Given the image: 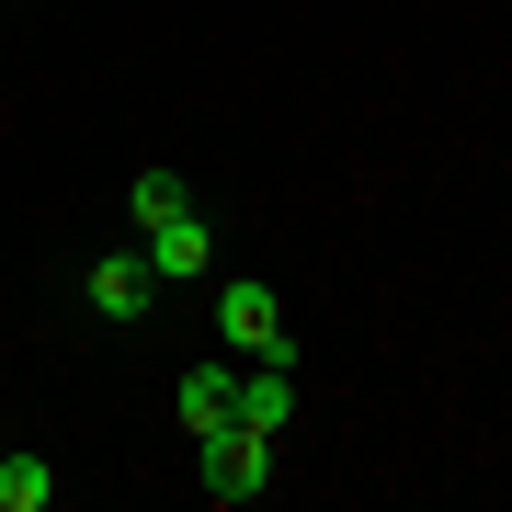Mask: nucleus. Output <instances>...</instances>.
<instances>
[{"instance_id": "1", "label": "nucleus", "mask_w": 512, "mask_h": 512, "mask_svg": "<svg viewBox=\"0 0 512 512\" xmlns=\"http://www.w3.org/2000/svg\"><path fill=\"white\" fill-rule=\"evenodd\" d=\"M194 467H205V501H251L262 478H274V433L217 421V433H194Z\"/></svg>"}, {"instance_id": "2", "label": "nucleus", "mask_w": 512, "mask_h": 512, "mask_svg": "<svg viewBox=\"0 0 512 512\" xmlns=\"http://www.w3.org/2000/svg\"><path fill=\"white\" fill-rule=\"evenodd\" d=\"M217 342L251 365V353H296L285 342V308H274V285H217Z\"/></svg>"}, {"instance_id": "3", "label": "nucleus", "mask_w": 512, "mask_h": 512, "mask_svg": "<svg viewBox=\"0 0 512 512\" xmlns=\"http://www.w3.org/2000/svg\"><path fill=\"white\" fill-rule=\"evenodd\" d=\"M239 421H251V433H285L296 421V353H251V365H239Z\"/></svg>"}, {"instance_id": "4", "label": "nucleus", "mask_w": 512, "mask_h": 512, "mask_svg": "<svg viewBox=\"0 0 512 512\" xmlns=\"http://www.w3.org/2000/svg\"><path fill=\"white\" fill-rule=\"evenodd\" d=\"M148 296H160L148 251H103L92 262V319H148Z\"/></svg>"}, {"instance_id": "5", "label": "nucleus", "mask_w": 512, "mask_h": 512, "mask_svg": "<svg viewBox=\"0 0 512 512\" xmlns=\"http://www.w3.org/2000/svg\"><path fill=\"white\" fill-rule=\"evenodd\" d=\"M137 251H148V274H160V285H205V262H217V239H205V217H171V228H148Z\"/></svg>"}, {"instance_id": "6", "label": "nucleus", "mask_w": 512, "mask_h": 512, "mask_svg": "<svg viewBox=\"0 0 512 512\" xmlns=\"http://www.w3.org/2000/svg\"><path fill=\"white\" fill-rule=\"evenodd\" d=\"M217 421H239V365H194L183 376V444L217 433Z\"/></svg>"}, {"instance_id": "7", "label": "nucleus", "mask_w": 512, "mask_h": 512, "mask_svg": "<svg viewBox=\"0 0 512 512\" xmlns=\"http://www.w3.org/2000/svg\"><path fill=\"white\" fill-rule=\"evenodd\" d=\"M57 501V467L46 456H0V512H46Z\"/></svg>"}, {"instance_id": "8", "label": "nucleus", "mask_w": 512, "mask_h": 512, "mask_svg": "<svg viewBox=\"0 0 512 512\" xmlns=\"http://www.w3.org/2000/svg\"><path fill=\"white\" fill-rule=\"evenodd\" d=\"M137 228H171V217H194V194H183V171H137Z\"/></svg>"}]
</instances>
